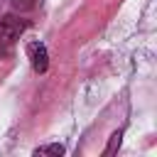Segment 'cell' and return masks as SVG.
Segmentation results:
<instances>
[{
    "label": "cell",
    "instance_id": "cell-1",
    "mask_svg": "<svg viewBox=\"0 0 157 157\" xmlns=\"http://www.w3.org/2000/svg\"><path fill=\"white\" fill-rule=\"evenodd\" d=\"M25 29H27V20H22L17 15L0 17V52H10Z\"/></svg>",
    "mask_w": 157,
    "mask_h": 157
},
{
    "label": "cell",
    "instance_id": "cell-2",
    "mask_svg": "<svg viewBox=\"0 0 157 157\" xmlns=\"http://www.w3.org/2000/svg\"><path fill=\"white\" fill-rule=\"evenodd\" d=\"M27 59H29V66L37 71V74H44L49 69V52L42 42H29L27 49H25Z\"/></svg>",
    "mask_w": 157,
    "mask_h": 157
},
{
    "label": "cell",
    "instance_id": "cell-3",
    "mask_svg": "<svg viewBox=\"0 0 157 157\" xmlns=\"http://www.w3.org/2000/svg\"><path fill=\"white\" fill-rule=\"evenodd\" d=\"M66 150H64V145H59V142H52V145H39L37 150H34V155H64Z\"/></svg>",
    "mask_w": 157,
    "mask_h": 157
},
{
    "label": "cell",
    "instance_id": "cell-4",
    "mask_svg": "<svg viewBox=\"0 0 157 157\" xmlns=\"http://www.w3.org/2000/svg\"><path fill=\"white\" fill-rule=\"evenodd\" d=\"M120 140H123V130H115V132L110 135V140H108V147L103 150V155H113V152L120 147Z\"/></svg>",
    "mask_w": 157,
    "mask_h": 157
},
{
    "label": "cell",
    "instance_id": "cell-5",
    "mask_svg": "<svg viewBox=\"0 0 157 157\" xmlns=\"http://www.w3.org/2000/svg\"><path fill=\"white\" fill-rule=\"evenodd\" d=\"M15 10H32L37 5V0H10Z\"/></svg>",
    "mask_w": 157,
    "mask_h": 157
}]
</instances>
